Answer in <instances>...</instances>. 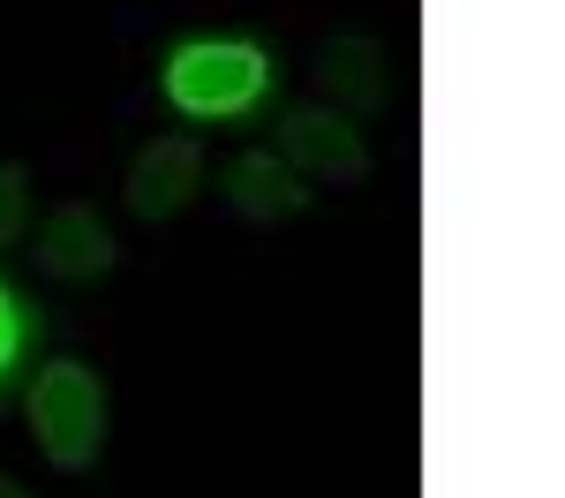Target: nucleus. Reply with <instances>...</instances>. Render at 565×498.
<instances>
[{
	"label": "nucleus",
	"mask_w": 565,
	"mask_h": 498,
	"mask_svg": "<svg viewBox=\"0 0 565 498\" xmlns=\"http://www.w3.org/2000/svg\"><path fill=\"white\" fill-rule=\"evenodd\" d=\"M271 84V61L249 39H189L167 61V98L196 121H226L242 106H257Z\"/></svg>",
	"instance_id": "f257e3e1"
},
{
	"label": "nucleus",
	"mask_w": 565,
	"mask_h": 498,
	"mask_svg": "<svg viewBox=\"0 0 565 498\" xmlns=\"http://www.w3.org/2000/svg\"><path fill=\"white\" fill-rule=\"evenodd\" d=\"M31 431L53 468H90L106 453V385L84 362H45L31 385Z\"/></svg>",
	"instance_id": "f03ea898"
},
{
	"label": "nucleus",
	"mask_w": 565,
	"mask_h": 498,
	"mask_svg": "<svg viewBox=\"0 0 565 498\" xmlns=\"http://www.w3.org/2000/svg\"><path fill=\"white\" fill-rule=\"evenodd\" d=\"M279 159L302 181H362L370 174L362 129H354L348 114H332V106H295V114L279 121Z\"/></svg>",
	"instance_id": "7ed1b4c3"
},
{
	"label": "nucleus",
	"mask_w": 565,
	"mask_h": 498,
	"mask_svg": "<svg viewBox=\"0 0 565 498\" xmlns=\"http://www.w3.org/2000/svg\"><path fill=\"white\" fill-rule=\"evenodd\" d=\"M309 76H317V91H324L317 106H332V114H348V121L392 106V68H385V45L377 39H324Z\"/></svg>",
	"instance_id": "20e7f679"
},
{
	"label": "nucleus",
	"mask_w": 565,
	"mask_h": 498,
	"mask_svg": "<svg viewBox=\"0 0 565 498\" xmlns=\"http://www.w3.org/2000/svg\"><path fill=\"white\" fill-rule=\"evenodd\" d=\"M204 189V151H196V136H151L143 151H136L129 167V212L136 220H174L189 212V197Z\"/></svg>",
	"instance_id": "39448f33"
},
{
	"label": "nucleus",
	"mask_w": 565,
	"mask_h": 498,
	"mask_svg": "<svg viewBox=\"0 0 565 498\" xmlns=\"http://www.w3.org/2000/svg\"><path fill=\"white\" fill-rule=\"evenodd\" d=\"M31 257H39L45 279L84 287V279H106V272H114V234H106V220H98L90 204H53Z\"/></svg>",
	"instance_id": "423d86ee"
},
{
	"label": "nucleus",
	"mask_w": 565,
	"mask_h": 498,
	"mask_svg": "<svg viewBox=\"0 0 565 498\" xmlns=\"http://www.w3.org/2000/svg\"><path fill=\"white\" fill-rule=\"evenodd\" d=\"M226 204H234L242 220H257V226H279L309 204V189L279 151H234V159H226Z\"/></svg>",
	"instance_id": "0eeeda50"
},
{
	"label": "nucleus",
	"mask_w": 565,
	"mask_h": 498,
	"mask_svg": "<svg viewBox=\"0 0 565 498\" xmlns=\"http://www.w3.org/2000/svg\"><path fill=\"white\" fill-rule=\"evenodd\" d=\"M23 226H31V167L0 159V250L23 242Z\"/></svg>",
	"instance_id": "6e6552de"
},
{
	"label": "nucleus",
	"mask_w": 565,
	"mask_h": 498,
	"mask_svg": "<svg viewBox=\"0 0 565 498\" xmlns=\"http://www.w3.org/2000/svg\"><path fill=\"white\" fill-rule=\"evenodd\" d=\"M23 356V310H15V295L0 287V370Z\"/></svg>",
	"instance_id": "1a4fd4ad"
},
{
	"label": "nucleus",
	"mask_w": 565,
	"mask_h": 498,
	"mask_svg": "<svg viewBox=\"0 0 565 498\" xmlns=\"http://www.w3.org/2000/svg\"><path fill=\"white\" fill-rule=\"evenodd\" d=\"M0 498H31V491H23V484H15V476H0Z\"/></svg>",
	"instance_id": "9d476101"
}]
</instances>
